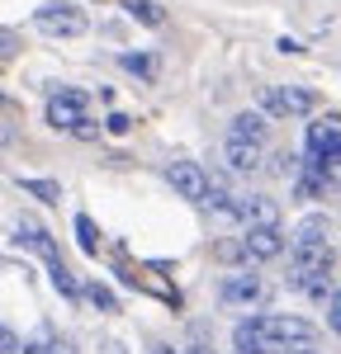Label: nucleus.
<instances>
[{
  "label": "nucleus",
  "mask_w": 341,
  "mask_h": 354,
  "mask_svg": "<svg viewBox=\"0 0 341 354\" xmlns=\"http://www.w3.org/2000/svg\"><path fill=\"white\" fill-rule=\"evenodd\" d=\"M261 317V330H265V354H294L313 345V322L304 317H289V312H256Z\"/></svg>",
  "instance_id": "obj_1"
},
{
  "label": "nucleus",
  "mask_w": 341,
  "mask_h": 354,
  "mask_svg": "<svg viewBox=\"0 0 341 354\" xmlns=\"http://www.w3.org/2000/svg\"><path fill=\"white\" fill-rule=\"evenodd\" d=\"M33 24H38V33H48V38H81L85 28H90V19L81 15L76 0H48V5L33 10Z\"/></svg>",
  "instance_id": "obj_2"
},
{
  "label": "nucleus",
  "mask_w": 341,
  "mask_h": 354,
  "mask_svg": "<svg viewBox=\"0 0 341 354\" xmlns=\"http://www.w3.org/2000/svg\"><path fill=\"white\" fill-rule=\"evenodd\" d=\"M261 109L275 113V118H289V113H313L317 109V95L304 90V85H265L261 90Z\"/></svg>",
  "instance_id": "obj_3"
},
{
  "label": "nucleus",
  "mask_w": 341,
  "mask_h": 354,
  "mask_svg": "<svg viewBox=\"0 0 341 354\" xmlns=\"http://www.w3.org/2000/svg\"><path fill=\"white\" fill-rule=\"evenodd\" d=\"M166 185L175 189V198H190V203H209V194H213L204 165H195V161H170L166 165Z\"/></svg>",
  "instance_id": "obj_4"
},
{
  "label": "nucleus",
  "mask_w": 341,
  "mask_h": 354,
  "mask_svg": "<svg viewBox=\"0 0 341 354\" xmlns=\"http://www.w3.org/2000/svg\"><path fill=\"white\" fill-rule=\"evenodd\" d=\"M261 293H265L261 274L237 270V274H227V279H223V288H218V302H223V307H252V302H261Z\"/></svg>",
  "instance_id": "obj_5"
},
{
  "label": "nucleus",
  "mask_w": 341,
  "mask_h": 354,
  "mask_svg": "<svg viewBox=\"0 0 341 354\" xmlns=\"http://www.w3.org/2000/svg\"><path fill=\"white\" fill-rule=\"evenodd\" d=\"M48 123L53 128H67V133H76L85 123V95L81 90H57L53 100H48Z\"/></svg>",
  "instance_id": "obj_6"
},
{
  "label": "nucleus",
  "mask_w": 341,
  "mask_h": 354,
  "mask_svg": "<svg viewBox=\"0 0 341 354\" xmlns=\"http://www.w3.org/2000/svg\"><path fill=\"white\" fill-rule=\"evenodd\" d=\"M289 260H294V274H299V279H313V274H327V270H332L337 250H332L327 241H313V245H294V250H289Z\"/></svg>",
  "instance_id": "obj_7"
},
{
  "label": "nucleus",
  "mask_w": 341,
  "mask_h": 354,
  "mask_svg": "<svg viewBox=\"0 0 341 354\" xmlns=\"http://www.w3.org/2000/svg\"><path fill=\"white\" fill-rule=\"evenodd\" d=\"M284 232L280 227H252L247 236H242V250H247V260H275L284 255Z\"/></svg>",
  "instance_id": "obj_8"
},
{
  "label": "nucleus",
  "mask_w": 341,
  "mask_h": 354,
  "mask_svg": "<svg viewBox=\"0 0 341 354\" xmlns=\"http://www.w3.org/2000/svg\"><path fill=\"white\" fill-rule=\"evenodd\" d=\"M237 222H247V232H252V227H280V203L265 198V194L237 198Z\"/></svg>",
  "instance_id": "obj_9"
},
{
  "label": "nucleus",
  "mask_w": 341,
  "mask_h": 354,
  "mask_svg": "<svg viewBox=\"0 0 341 354\" xmlns=\"http://www.w3.org/2000/svg\"><path fill=\"white\" fill-rule=\"evenodd\" d=\"M15 245H24V250H33V255H43L48 265L57 260V245H53V236H48V227H43V222H33V218L15 222Z\"/></svg>",
  "instance_id": "obj_10"
},
{
  "label": "nucleus",
  "mask_w": 341,
  "mask_h": 354,
  "mask_svg": "<svg viewBox=\"0 0 341 354\" xmlns=\"http://www.w3.org/2000/svg\"><path fill=\"white\" fill-rule=\"evenodd\" d=\"M227 137H237V142H256V147H265V137H270V118L261 109H242L237 118H232V133Z\"/></svg>",
  "instance_id": "obj_11"
},
{
  "label": "nucleus",
  "mask_w": 341,
  "mask_h": 354,
  "mask_svg": "<svg viewBox=\"0 0 341 354\" xmlns=\"http://www.w3.org/2000/svg\"><path fill=\"white\" fill-rule=\"evenodd\" d=\"M223 161H227V170H237V175H252V170H261V147H256V142L227 137L223 142Z\"/></svg>",
  "instance_id": "obj_12"
},
{
  "label": "nucleus",
  "mask_w": 341,
  "mask_h": 354,
  "mask_svg": "<svg viewBox=\"0 0 341 354\" xmlns=\"http://www.w3.org/2000/svg\"><path fill=\"white\" fill-rule=\"evenodd\" d=\"M232 350L237 354H265V330H261V317H247L232 326Z\"/></svg>",
  "instance_id": "obj_13"
},
{
  "label": "nucleus",
  "mask_w": 341,
  "mask_h": 354,
  "mask_svg": "<svg viewBox=\"0 0 341 354\" xmlns=\"http://www.w3.org/2000/svg\"><path fill=\"white\" fill-rule=\"evenodd\" d=\"M327 232H332V218L327 213H308V218L294 227V245H313V241H327Z\"/></svg>",
  "instance_id": "obj_14"
},
{
  "label": "nucleus",
  "mask_w": 341,
  "mask_h": 354,
  "mask_svg": "<svg viewBox=\"0 0 341 354\" xmlns=\"http://www.w3.org/2000/svg\"><path fill=\"white\" fill-rule=\"evenodd\" d=\"M119 5H123L138 24H147V28H161V24H166V10H161L157 0H119Z\"/></svg>",
  "instance_id": "obj_15"
},
{
  "label": "nucleus",
  "mask_w": 341,
  "mask_h": 354,
  "mask_svg": "<svg viewBox=\"0 0 341 354\" xmlns=\"http://www.w3.org/2000/svg\"><path fill=\"white\" fill-rule=\"evenodd\" d=\"M19 189L33 194L38 203H62V185L57 180H43V175H19Z\"/></svg>",
  "instance_id": "obj_16"
},
{
  "label": "nucleus",
  "mask_w": 341,
  "mask_h": 354,
  "mask_svg": "<svg viewBox=\"0 0 341 354\" xmlns=\"http://www.w3.org/2000/svg\"><path fill=\"white\" fill-rule=\"evenodd\" d=\"M48 274H53V288H57V293H67V298H85V283H76V274L67 270L62 260H53Z\"/></svg>",
  "instance_id": "obj_17"
},
{
  "label": "nucleus",
  "mask_w": 341,
  "mask_h": 354,
  "mask_svg": "<svg viewBox=\"0 0 341 354\" xmlns=\"http://www.w3.org/2000/svg\"><path fill=\"white\" fill-rule=\"evenodd\" d=\"M119 66H123V71H133V76H142V81H152V76H157V62H152V57H142V53H119Z\"/></svg>",
  "instance_id": "obj_18"
},
{
  "label": "nucleus",
  "mask_w": 341,
  "mask_h": 354,
  "mask_svg": "<svg viewBox=\"0 0 341 354\" xmlns=\"http://www.w3.org/2000/svg\"><path fill=\"white\" fill-rule=\"evenodd\" d=\"M76 241H81L85 255H95V250H100V232H95V222L85 218V213H76Z\"/></svg>",
  "instance_id": "obj_19"
},
{
  "label": "nucleus",
  "mask_w": 341,
  "mask_h": 354,
  "mask_svg": "<svg viewBox=\"0 0 341 354\" xmlns=\"http://www.w3.org/2000/svg\"><path fill=\"white\" fill-rule=\"evenodd\" d=\"M85 298H90V307H100V312H119V298H114L100 279H95V283H85Z\"/></svg>",
  "instance_id": "obj_20"
},
{
  "label": "nucleus",
  "mask_w": 341,
  "mask_h": 354,
  "mask_svg": "<svg viewBox=\"0 0 341 354\" xmlns=\"http://www.w3.org/2000/svg\"><path fill=\"white\" fill-rule=\"evenodd\" d=\"M327 326H332V330L341 335V288L332 293V298H327Z\"/></svg>",
  "instance_id": "obj_21"
},
{
  "label": "nucleus",
  "mask_w": 341,
  "mask_h": 354,
  "mask_svg": "<svg viewBox=\"0 0 341 354\" xmlns=\"http://www.w3.org/2000/svg\"><path fill=\"white\" fill-rule=\"evenodd\" d=\"M105 128H110L114 137H123L128 128H133V118H128V113H110V118H105Z\"/></svg>",
  "instance_id": "obj_22"
},
{
  "label": "nucleus",
  "mask_w": 341,
  "mask_h": 354,
  "mask_svg": "<svg viewBox=\"0 0 341 354\" xmlns=\"http://www.w3.org/2000/svg\"><path fill=\"white\" fill-rule=\"evenodd\" d=\"M19 350H24V345H19V335H15L10 326H0V354H19Z\"/></svg>",
  "instance_id": "obj_23"
},
{
  "label": "nucleus",
  "mask_w": 341,
  "mask_h": 354,
  "mask_svg": "<svg viewBox=\"0 0 341 354\" xmlns=\"http://www.w3.org/2000/svg\"><path fill=\"white\" fill-rule=\"evenodd\" d=\"M15 48H19V43H15V33H10V28H0V57H10Z\"/></svg>",
  "instance_id": "obj_24"
},
{
  "label": "nucleus",
  "mask_w": 341,
  "mask_h": 354,
  "mask_svg": "<svg viewBox=\"0 0 341 354\" xmlns=\"http://www.w3.org/2000/svg\"><path fill=\"white\" fill-rule=\"evenodd\" d=\"M275 48H280V53H304V43H299V38H280Z\"/></svg>",
  "instance_id": "obj_25"
},
{
  "label": "nucleus",
  "mask_w": 341,
  "mask_h": 354,
  "mask_svg": "<svg viewBox=\"0 0 341 354\" xmlns=\"http://www.w3.org/2000/svg\"><path fill=\"white\" fill-rule=\"evenodd\" d=\"M48 354H71V345H67V340H53V345H48Z\"/></svg>",
  "instance_id": "obj_26"
},
{
  "label": "nucleus",
  "mask_w": 341,
  "mask_h": 354,
  "mask_svg": "<svg viewBox=\"0 0 341 354\" xmlns=\"http://www.w3.org/2000/svg\"><path fill=\"white\" fill-rule=\"evenodd\" d=\"M185 354H209V345H199V340H195V345H190Z\"/></svg>",
  "instance_id": "obj_27"
},
{
  "label": "nucleus",
  "mask_w": 341,
  "mask_h": 354,
  "mask_svg": "<svg viewBox=\"0 0 341 354\" xmlns=\"http://www.w3.org/2000/svg\"><path fill=\"white\" fill-rule=\"evenodd\" d=\"M147 354H175V350H170V345H152Z\"/></svg>",
  "instance_id": "obj_28"
},
{
  "label": "nucleus",
  "mask_w": 341,
  "mask_h": 354,
  "mask_svg": "<svg viewBox=\"0 0 341 354\" xmlns=\"http://www.w3.org/2000/svg\"><path fill=\"white\" fill-rule=\"evenodd\" d=\"M294 354H322V350H313V345H304V350H294Z\"/></svg>",
  "instance_id": "obj_29"
}]
</instances>
